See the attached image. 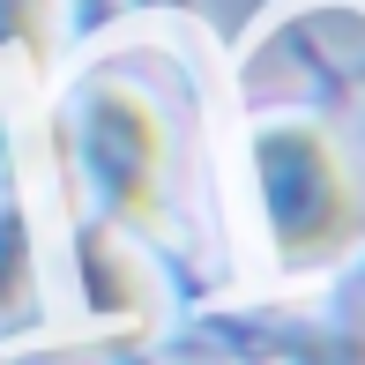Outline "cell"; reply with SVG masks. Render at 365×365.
<instances>
[{"label":"cell","mask_w":365,"mask_h":365,"mask_svg":"<svg viewBox=\"0 0 365 365\" xmlns=\"http://www.w3.org/2000/svg\"><path fill=\"white\" fill-rule=\"evenodd\" d=\"M313 365H365V328H351L343 343H328V351L313 358Z\"/></svg>","instance_id":"3"},{"label":"cell","mask_w":365,"mask_h":365,"mask_svg":"<svg viewBox=\"0 0 365 365\" xmlns=\"http://www.w3.org/2000/svg\"><path fill=\"white\" fill-rule=\"evenodd\" d=\"M246 202L284 276L336 269L351 246H365L358 172L336 149V135L313 120H269L246 135Z\"/></svg>","instance_id":"1"},{"label":"cell","mask_w":365,"mask_h":365,"mask_svg":"<svg viewBox=\"0 0 365 365\" xmlns=\"http://www.w3.org/2000/svg\"><path fill=\"white\" fill-rule=\"evenodd\" d=\"M75 194H90L105 231H157L172 209V127L135 82L90 75L60 120Z\"/></svg>","instance_id":"2"}]
</instances>
